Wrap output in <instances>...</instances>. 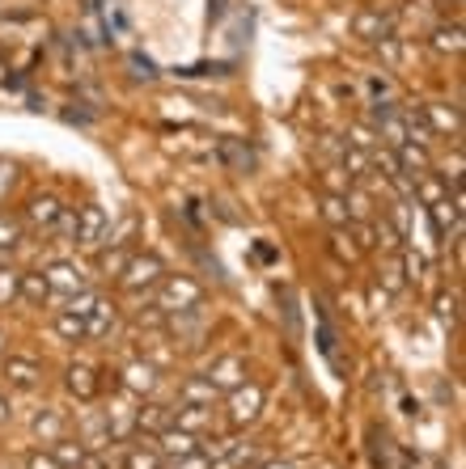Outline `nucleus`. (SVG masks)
I'll return each instance as SVG.
<instances>
[{
	"instance_id": "nucleus-1",
	"label": "nucleus",
	"mask_w": 466,
	"mask_h": 469,
	"mask_svg": "<svg viewBox=\"0 0 466 469\" xmlns=\"http://www.w3.org/2000/svg\"><path fill=\"white\" fill-rule=\"evenodd\" d=\"M199 300H204V287L186 275H165L162 279V292H157V309L165 313H196Z\"/></svg>"
},
{
	"instance_id": "nucleus-2",
	"label": "nucleus",
	"mask_w": 466,
	"mask_h": 469,
	"mask_svg": "<svg viewBox=\"0 0 466 469\" xmlns=\"http://www.w3.org/2000/svg\"><path fill=\"white\" fill-rule=\"evenodd\" d=\"M106 237H111L106 212L98 203H85L81 212H77V224H72V241H77L81 250H98V245H106Z\"/></svg>"
},
{
	"instance_id": "nucleus-3",
	"label": "nucleus",
	"mask_w": 466,
	"mask_h": 469,
	"mask_svg": "<svg viewBox=\"0 0 466 469\" xmlns=\"http://www.w3.org/2000/svg\"><path fill=\"white\" fill-rule=\"evenodd\" d=\"M165 279V266L162 258H153V254H132L128 266L119 271V284L128 287V292H140V287H153Z\"/></svg>"
},
{
	"instance_id": "nucleus-4",
	"label": "nucleus",
	"mask_w": 466,
	"mask_h": 469,
	"mask_svg": "<svg viewBox=\"0 0 466 469\" xmlns=\"http://www.w3.org/2000/svg\"><path fill=\"white\" fill-rule=\"evenodd\" d=\"M5 385L22 393H35L43 385V364L30 355H5Z\"/></svg>"
},
{
	"instance_id": "nucleus-5",
	"label": "nucleus",
	"mask_w": 466,
	"mask_h": 469,
	"mask_svg": "<svg viewBox=\"0 0 466 469\" xmlns=\"http://www.w3.org/2000/svg\"><path fill=\"white\" fill-rule=\"evenodd\" d=\"M59 216H64V203H59L56 195H35L26 203V224L35 233H56Z\"/></svg>"
},
{
	"instance_id": "nucleus-6",
	"label": "nucleus",
	"mask_w": 466,
	"mask_h": 469,
	"mask_svg": "<svg viewBox=\"0 0 466 469\" xmlns=\"http://www.w3.org/2000/svg\"><path fill=\"white\" fill-rule=\"evenodd\" d=\"M259 411H263V385H238L229 401V423L246 427L250 419H259Z\"/></svg>"
},
{
	"instance_id": "nucleus-7",
	"label": "nucleus",
	"mask_w": 466,
	"mask_h": 469,
	"mask_svg": "<svg viewBox=\"0 0 466 469\" xmlns=\"http://www.w3.org/2000/svg\"><path fill=\"white\" fill-rule=\"evenodd\" d=\"M47 287H51V297H77V292H85V275L77 271L72 263H51L47 266Z\"/></svg>"
},
{
	"instance_id": "nucleus-8",
	"label": "nucleus",
	"mask_w": 466,
	"mask_h": 469,
	"mask_svg": "<svg viewBox=\"0 0 466 469\" xmlns=\"http://www.w3.org/2000/svg\"><path fill=\"white\" fill-rule=\"evenodd\" d=\"M246 377V364L238 360V355H221V360H212V368L204 372V380H208L212 390H238Z\"/></svg>"
},
{
	"instance_id": "nucleus-9",
	"label": "nucleus",
	"mask_w": 466,
	"mask_h": 469,
	"mask_svg": "<svg viewBox=\"0 0 466 469\" xmlns=\"http://www.w3.org/2000/svg\"><path fill=\"white\" fill-rule=\"evenodd\" d=\"M119 326V309L111 300H93V309L85 313V339H106Z\"/></svg>"
},
{
	"instance_id": "nucleus-10",
	"label": "nucleus",
	"mask_w": 466,
	"mask_h": 469,
	"mask_svg": "<svg viewBox=\"0 0 466 469\" xmlns=\"http://www.w3.org/2000/svg\"><path fill=\"white\" fill-rule=\"evenodd\" d=\"M17 297H22L26 305H38V309H43L47 300H51V287H47V275H43V271H26L22 279H17Z\"/></svg>"
},
{
	"instance_id": "nucleus-11",
	"label": "nucleus",
	"mask_w": 466,
	"mask_h": 469,
	"mask_svg": "<svg viewBox=\"0 0 466 469\" xmlns=\"http://www.w3.org/2000/svg\"><path fill=\"white\" fill-rule=\"evenodd\" d=\"M157 453H162V457H178V461H183V457H191V453H199V448H196V435H191V432H183V427H178V432H175V427H165V432H162V448H157Z\"/></svg>"
},
{
	"instance_id": "nucleus-12",
	"label": "nucleus",
	"mask_w": 466,
	"mask_h": 469,
	"mask_svg": "<svg viewBox=\"0 0 466 469\" xmlns=\"http://www.w3.org/2000/svg\"><path fill=\"white\" fill-rule=\"evenodd\" d=\"M64 385H69V393H77L81 401H90L93 393H98V380H93V368L90 364H72L69 377H64Z\"/></svg>"
},
{
	"instance_id": "nucleus-13",
	"label": "nucleus",
	"mask_w": 466,
	"mask_h": 469,
	"mask_svg": "<svg viewBox=\"0 0 466 469\" xmlns=\"http://www.w3.org/2000/svg\"><path fill=\"white\" fill-rule=\"evenodd\" d=\"M136 427H140V432L162 435L165 427H175V411H165V406H144V411L136 414Z\"/></svg>"
},
{
	"instance_id": "nucleus-14",
	"label": "nucleus",
	"mask_w": 466,
	"mask_h": 469,
	"mask_svg": "<svg viewBox=\"0 0 466 469\" xmlns=\"http://www.w3.org/2000/svg\"><path fill=\"white\" fill-rule=\"evenodd\" d=\"M178 401H183V406H212V401H217V390H212L204 377H196L178 390Z\"/></svg>"
},
{
	"instance_id": "nucleus-15",
	"label": "nucleus",
	"mask_w": 466,
	"mask_h": 469,
	"mask_svg": "<svg viewBox=\"0 0 466 469\" xmlns=\"http://www.w3.org/2000/svg\"><path fill=\"white\" fill-rule=\"evenodd\" d=\"M56 334L59 339H69V343H81L85 339V318L72 309H59L56 313Z\"/></svg>"
},
{
	"instance_id": "nucleus-16",
	"label": "nucleus",
	"mask_w": 466,
	"mask_h": 469,
	"mask_svg": "<svg viewBox=\"0 0 466 469\" xmlns=\"http://www.w3.org/2000/svg\"><path fill=\"white\" fill-rule=\"evenodd\" d=\"M35 432L43 435V440H51V444H56V440H64V414H59L56 406H47V411L35 419Z\"/></svg>"
},
{
	"instance_id": "nucleus-17",
	"label": "nucleus",
	"mask_w": 466,
	"mask_h": 469,
	"mask_svg": "<svg viewBox=\"0 0 466 469\" xmlns=\"http://www.w3.org/2000/svg\"><path fill=\"white\" fill-rule=\"evenodd\" d=\"M51 457H56V465H59V469H81L85 448H81V440H77V444H72V440H56Z\"/></svg>"
},
{
	"instance_id": "nucleus-18",
	"label": "nucleus",
	"mask_w": 466,
	"mask_h": 469,
	"mask_svg": "<svg viewBox=\"0 0 466 469\" xmlns=\"http://www.w3.org/2000/svg\"><path fill=\"white\" fill-rule=\"evenodd\" d=\"M208 419H212V406H183V411H178V427H183V432H204V427H208Z\"/></svg>"
},
{
	"instance_id": "nucleus-19",
	"label": "nucleus",
	"mask_w": 466,
	"mask_h": 469,
	"mask_svg": "<svg viewBox=\"0 0 466 469\" xmlns=\"http://www.w3.org/2000/svg\"><path fill=\"white\" fill-rule=\"evenodd\" d=\"M123 377H128L132 390L149 393L153 385H157V368H153V364H128V368H123Z\"/></svg>"
},
{
	"instance_id": "nucleus-20",
	"label": "nucleus",
	"mask_w": 466,
	"mask_h": 469,
	"mask_svg": "<svg viewBox=\"0 0 466 469\" xmlns=\"http://www.w3.org/2000/svg\"><path fill=\"white\" fill-rule=\"evenodd\" d=\"M123 469H162V453L157 448H132L128 461H123Z\"/></svg>"
},
{
	"instance_id": "nucleus-21",
	"label": "nucleus",
	"mask_w": 466,
	"mask_h": 469,
	"mask_svg": "<svg viewBox=\"0 0 466 469\" xmlns=\"http://www.w3.org/2000/svg\"><path fill=\"white\" fill-rule=\"evenodd\" d=\"M17 279H22V271L0 266V305H13V300H17Z\"/></svg>"
},
{
	"instance_id": "nucleus-22",
	"label": "nucleus",
	"mask_w": 466,
	"mask_h": 469,
	"mask_svg": "<svg viewBox=\"0 0 466 469\" xmlns=\"http://www.w3.org/2000/svg\"><path fill=\"white\" fill-rule=\"evenodd\" d=\"M432 47H437V51H462V30H458V26H450V30H437Z\"/></svg>"
},
{
	"instance_id": "nucleus-23",
	"label": "nucleus",
	"mask_w": 466,
	"mask_h": 469,
	"mask_svg": "<svg viewBox=\"0 0 466 469\" xmlns=\"http://www.w3.org/2000/svg\"><path fill=\"white\" fill-rule=\"evenodd\" d=\"M17 241H22V224L9 216H0V250H13Z\"/></svg>"
},
{
	"instance_id": "nucleus-24",
	"label": "nucleus",
	"mask_w": 466,
	"mask_h": 469,
	"mask_svg": "<svg viewBox=\"0 0 466 469\" xmlns=\"http://www.w3.org/2000/svg\"><path fill=\"white\" fill-rule=\"evenodd\" d=\"M356 30H361L365 38H382L386 22H382V17H377V13H361V17H356Z\"/></svg>"
},
{
	"instance_id": "nucleus-25",
	"label": "nucleus",
	"mask_w": 466,
	"mask_h": 469,
	"mask_svg": "<svg viewBox=\"0 0 466 469\" xmlns=\"http://www.w3.org/2000/svg\"><path fill=\"white\" fill-rule=\"evenodd\" d=\"M128 258H132L128 250H115V254L106 250V254H102V271H106V275H119L123 266H128Z\"/></svg>"
},
{
	"instance_id": "nucleus-26",
	"label": "nucleus",
	"mask_w": 466,
	"mask_h": 469,
	"mask_svg": "<svg viewBox=\"0 0 466 469\" xmlns=\"http://www.w3.org/2000/svg\"><path fill=\"white\" fill-rule=\"evenodd\" d=\"M326 220H335V224H348V207H344V199H326Z\"/></svg>"
},
{
	"instance_id": "nucleus-27",
	"label": "nucleus",
	"mask_w": 466,
	"mask_h": 469,
	"mask_svg": "<svg viewBox=\"0 0 466 469\" xmlns=\"http://www.w3.org/2000/svg\"><path fill=\"white\" fill-rule=\"evenodd\" d=\"M26 469H59V465L51 453H30V457H26Z\"/></svg>"
},
{
	"instance_id": "nucleus-28",
	"label": "nucleus",
	"mask_w": 466,
	"mask_h": 469,
	"mask_svg": "<svg viewBox=\"0 0 466 469\" xmlns=\"http://www.w3.org/2000/svg\"><path fill=\"white\" fill-rule=\"evenodd\" d=\"M178 469H212V457L208 453H191V457L178 461Z\"/></svg>"
},
{
	"instance_id": "nucleus-29",
	"label": "nucleus",
	"mask_w": 466,
	"mask_h": 469,
	"mask_svg": "<svg viewBox=\"0 0 466 469\" xmlns=\"http://www.w3.org/2000/svg\"><path fill=\"white\" fill-rule=\"evenodd\" d=\"M437 305H441V318H450V321H454V318H458V313H454L458 297H441V300H437Z\"/></svg>"
},
{
	"instance_id": "nucleus-30",
	"label": "nucleus",
	"mask_w": 466,
	"mask_h": 469,
	"mask_svg": "<svg viewBox=\"0 0 466 469\" xmlns=\"http://www.w3.org/2000/svg\"><path fill=\"white\" fill-rule=\"evenodd\" d=\"M9 419H13V406H9V398L0 393V423H9Z\"/></svg>"
},
{
	"instance_id": "nucleus-31",
	"label": "nucleus",
	"mask_w": 466,
	"mask_h": 469,
	"mask_svg": "<svg viewBox=\"0 0 466 469\" xmlns=\"http://www.w3.org/2000/svg\"><path fill=\"white\" fill-rule=\"evenodd\" d=\"M263 469H292V465H284V461H271V465H263Z\"/></svg>"
},
{
	"instance_id": "nucleus-32",
	"label": "nucleus",
	"mask_w": 466,
	"mask_h": 469,
	"mask_svg": "<svg viewBox=\"0 0 466 469\" xmlns=\"http://www.w3.org/2000/svg\"><path fill=\"white\" fill-rule=\"evenodd\" d=\"M0 351H5V330H0Z\"/></svg>"
},
{
	"instance_id": "nucleus-33",
	"label": "nucleus",
	"mask_w": 466,
	"mask_h": 469,
	"mask_svg": "<svg viewBox=\"0 0 466 469\" xmlns=\"http://www.w3.org/2000/svg\"><path fill=\"white\" fill-rule=\"evenodd\" d=\"M0 469H5V465H0Z\"/></svg>"
}]
</instances>
